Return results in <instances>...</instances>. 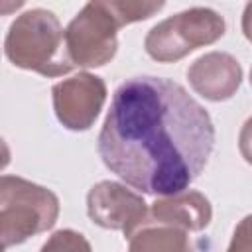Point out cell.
<instances>
[{
  "instance_id": "obj_1",
  "label": "cell",
  "mask_w": 252,
  "mask_h": 252,
  "mask_svg": "<svg viewBox=\"0 0 252 252\" xmlns=\"http://www.w3.org/2000/svg\"><path fill=\"white\" fill-rule=\"evenodd\" d=\"M215 126L179 83L142 75L124 81L98 132L102 163L146 195L185 191L215 148Z\"/></svg>"
},
{
  "instance_id": "obj_2",
  "label": "cell",
  "mask_w": 252,
  "mask_h": 252,
  "mask_svg": "<svg viewBox=\"0 0 252 252\" xmlns=\"http://www.w3.org/2000/svg\"><path fill=\"white\" fill-rule=\"evenodd\" d=\"M4 53L14 67L43 77H61L75 69L65 49V30L45 8L26 10L10 24Z\"/></svg>"
},
{
  "instance_id": "obj_3",
  "label": "cell",
  "mask_w": 252,
  "mask_h": 252,
  "mask_svg": "<svg viewBox=\"0 0 252 252\" xmlns=\"http://www.w3.org/2000/svg\"><path fill=\"white\" fill-rule=\"evenodd\" d=\"M59 197L30 179L0 175V244L18 246L47 232L59 219Z\"/></svg>"
},
{
  "instance_id": "obj_4",
  "label": "cell",
  "mask_w": 252,
  "mask_h": 252,
  "mask_svg": "<svg viewBox=\"0 0 252 252\" xmlns=\"http://www.w3.org/2000/svg\"><path fill=\"white\" fill-rule=\"evenodd\" d=\"M224 30V18L219 12L195 6L156 24L146 33L144 49L158 63H175L197 47L219 41Z\"/></svg>"
},
{
  "instance_id": "obj_5",
  "label": "cell",
  "mask_w": 252,
  "mask_h": 252,
  "mask_svg": "<svg viewBox=\"0 0 252 252\" xmlns=\"http://www.w3.org/2000/svg\"><path fill=\"white\" fill-rule=\"evenodd\" d=\"M120 24L108 0L87 2L65 28V49L75 67L96 69L110 63L118 51Z\"/></svg>"
},
{
  "instance_id": "obj_6",
  "label": "cell",
  "mask_w": 252,
  "mask_h": 252,
  "mask_svg": "<svg viewBox=\"0 0 252 252\" xmlns=\"http://www.w3.org/2000/svg\"><path fill=\"white\" fill-rule=\"evenodd\" d=\"M87 215L89 219L106 230H120L130 238L148 220V205L144 197L124 183L98 181L87 193Z\"/></svg>"
},
{
  "instance_id": "obj_7",
  "label": "cell",
  "mask_w": 252,
  "mask_h": 252,
  "mask_svg": "<svg viewBox=\"0 0 252 252\" xmlns=\"http://www.w3.org/2000/svg\"><path fill=\"white\" fill-rule=\"evenodd\" d=\"M106 83L102 77L81 71L53 85L51 98L59 124L73 132L89 130L106 102Z\"/></svg>"
},
{
  "instance_id": "obj_8",
  "label": "cell",
  "mask_w": 252,
  "mask_h": 252,
  "mask_svg": "<svg viewBox=\"0 0 252 252\" xmlns=\"http://www.w3.org/2000/svg\"><path fill=\"white\" fill-rule=\"evenodd\" d=\"M242 77L244 71L238 59L226 51H209L197 57L187 69L191 89L211 102L232 98L242 85Z\"/></svg>"
},
{
  "instance_id": "obj_9",
  "label": "cell",
  "mask_w": 252,
  "mask_h": 252,
  "mask_svg": "<svg viewBox=\"0 0 252 252\" xmlns=\"http://www.w3.org/2000/svg\"><path fill=\"white\" fill-rule=\"evenodd\" d=\"M213 220L211 201L193 189L159 197L148 209L146 224H165L185 232H201Z\"/></svg>"
},
{
  "instance_id": "obj_10",
  "label": "cell",
  "mask_w": 252,
  "mask_h": 252,
  "mask_svg": "<svg viewBox=\"0 0 252 252\" xmlns=\"http://www.w3.org/2000/svg\"><path fill=\"white\" fill-rule=\"evenodd\" d=\"M128 252H195L185 230L165 224H144L130 236Z\"/></svg>"
},
{
  "instance_id": "obj_11",
  "label": "cell",
  "mask_w": 252,
  "mask_h": 252,
  "mask_svg": "<svg viewBox=\"0 0 252 252\" xmlns=\"http://www.w3.org/2000/svg\"><path fill=\"white\" fill-rule=\"evenodd\" d=\"M108 4L120 28L134 24V22L148 20L165 6L163 2H136V0H108Z\"/></svg>"
},
{
  "instance_id": "obj_12",
  "label": "cell",
  "mask_w": 252,
  "mask_h": 252,
  "mask_svg": "<svg viewBox=\"0 0 252 252\" xmlns=\"http://www.w3.org/2000/svg\"><path fill=\"white\" fill-rule=\"evenodd\" d=\"M39 252H93V248L85 234L73 228H61L43 242Z\"/></svg>"
},
{
  "instance_id": "obj_13",
  "label": "cell",
  "mask_w": 252,
  "mask_h": 252,
  "mask_svg": "<svg viewBox=\"0 0 252 252\" xmlns=\"http://www.w3.org/2000/svg\"><path fill=\"white\" fill-rule=\"evenodd\" d=\"M226 252H250V217H244L240 224L234 228Z\"/></svg>"
},
{
  "instance_id": "obj_14",
  "label": "cell",
  "mask_w": 252,
  "mask_h": 252,
  "mask_svg": "<svg viewBox=\"0 0 252 252\" xmlns=\"http://www.w3.org/2000/svg\"><path fill=\"white\" fill-rule=\"evenodd\" d=\"M12 161V152H10V146L6 144V140L0 136V171L4 167H8Z\"/></svg>"
},
{
  "instance_id": "obj_15",
  "label": "cell",
  "mask_w": 252,
  "mask_h": 252,
  "mask_svg": "<svg viewBox=\"0 0 252 252\" xmlns=\"http://www.w3.org/2000/svg\"><path fill=\"white\" fill-rule=\"evenodd\" d=\"M24 2H0V14H10L16 12L18 8H22Z\"/></svg>"
},
{
  "instance_id": "obj_16",
  "label": "cell",
  "mask_w": 252,
  "mask_h": 252,
  "mask_svg": "<svg viewBox=\"0 0 252 252\" xmlns=\"http://www.w3.org/2000/svg\"><path fill=\"white\" fill-rule=\"evenodd\" d=\"M0 252H4V246H2V244H0Z\"/></svg>"
}]
</instances>
